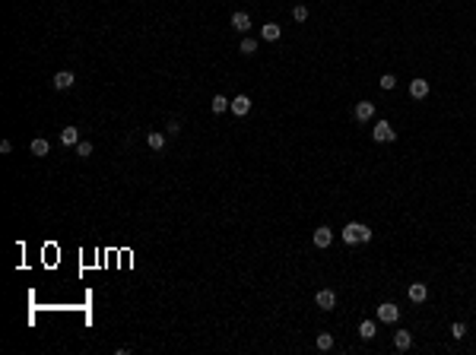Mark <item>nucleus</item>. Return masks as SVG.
Returning <instances> with one entry per match:
<instances>
[{
    "instance_id": "obj_1",
    "label": "nucleus",
    "mask_w": 476,
    "mask_h": 355,
    "mask_svg": "<svg viewBox=\"0 0 476 355\" xmlns=\"http://www.w3.org/2000/svg\"><path fill=\"white\" fill-rule=\"evenodd\" d=\"M343 241H346V244H368V241H371V229L365 222H349L343 229Z\"/></svg>"
},
{
    "instance_id": "obj_2",
    "label": "nucleus",
    "mask_w": 476,
    "mask_h": 355,
    "mask_svg": "<svg viewBox=\"0 0 476 355\" xmlns=\"http://www.w3.org/2000/svg\"><path fill=\"white\" fill-rule=\"evenodd\" d=\"M371 136H375V143H391L397 133H394L391 120H378V124H375V130H371Z\"/></svg>"
},
{
    "instance_id": "obj_3",
    "label": "nucleus",
    "mask_w": 476,
    "mask_h": 355,
    "mask_svg": "<svg viewBox=\"0 0 476 355\" xmlns=\"http://www.w3.org/2000/svg\"><path fill=\"white\" fill-rule=\"evenodd\" d=\"M397 317H400V308H397L394 301L378 305V320H384V324H397Z\"/></svg>"
},
{
    "instance_id": "obj_4",
    "label": "nucleus",
    "mask_w": 476,
    "mask_h": 355,
    "mask_svg": "<svg viewBox=\"0 0 476 355\" xmlns=\"http://www.w3.org/2000/svg\"><path fill=\"white\" fill-rule=\"evenodd\" d=\"M315 301H317V308H321V311H333V308H336V295H333L330 289H321V292L315 295Z\"/></svg>"
},
{
    "instance_id": "obj_5",
    "label": "nucleus",
    "mask_w": 476,
    "mask_h": 355,
    "mask_svg": "<svg viewBox=\"0 0 476 355\" xmlns=\"http://www.w3.org/2000/svg\"><path fill=\"white\" fill-rule=\"evenodd\" d=\"M352 115H356V120H359V124H365V120H371V118H375V102H359Z\"/></svg>"
},
{
    "instance_id": "obj_6",
    "label": "nucleus",
    "mask_w": 476,
    "mask_h": 355,
    "mask_svg": "<svg viewBox=\"0 0 476 355\" xmlns=\"http://www.w3.org/2000/svg\"><path fill=\"white\" fill-rule=\"evenodd\" d=\"M229 111H232V115H238V118H245L251 111V99H248V95H235L232 105H229Z\"/></svg>"
},
{
    "instance_id": "obj_7",
    "label": "nucleus",
    "mask_w": 476,
    "mask_h": 355,
    "mask_svg": "<svg viewBox=\"0 0 476 355\" xmlns=\"http://www.w3.org/2000/svg\"><path fill=\"white\" fill-rule=\"evenodd\" d=\"M330 241H333V232L327 229V225L315 229V247H330Z\"/></svg>"
},
{
    "instance_id": "obj_8",
    "label": "nucleus",
    "mask_w": 476,
    "mask_h": 355,
    "mask_svg": "<svg viewBox=\"0 0 476 355\" xmlns=\"http://www.w3.org/2000/svg\"><path fill=\"white\" fill-rule=\"evenodd\" d=\"M73 83H76V76L70 70H57L54 73V89H70Z\"/></svg>"
},
{
    "instance_id": "obj_9",
    "label": "nucleus",
    "mask_w": 476,
    "mask_h": 355,
    "mask_svg": "<svg viewBox=\"0 0 476 355\" xmlns=\"http://www.w3.org/2000/svg\"><path fill=\"white\" fill-rule=\"evenodd\" d=\"M232 29H238V32H248V29H251V16H248L245 10L232 13Z\"/></svg>"
},
{
    "instance_id": "obj_10",
    "label": "nucleus",
    "mask_w": 476,
    "mask_h": 355,
    "mask_svg": "<svg viewBox=\"0 0 476 355\" xmlns=\"http://www.w3.org/2000/svg\"><path fill=\"white\" fill-rule=\"evenodd\" d=\"M410 95H413V99H426V95H429V83L422 80V76H416V80L410 83Z\"/></svg>"
},
{
    "instance_id": "obj_11",
    "label": "nucleus",
    "mask_w": 476,
    "mask_h": 355,
    "mask_svg": "<svg viewBox=\"0 0 476 355\" xmlns=\"http://www.w3.org/2000/svg\"><path fill=\"white\" fill-rule=\"evenodd\" d=\"M29 149H32V155H38V159H45V155L51 152V143H48V140H41V136H35Z\"/></svg>"
},
{
    "instance_id": "obj_12",
    "label": "nucleus",
    "mask_w": 476,
    "mask_h": 355,
    "mask_svg": "<svg viewBox=\"0 0 476 355\" xmlns=\"http://www.w3.org/2000/svg\"><path fill=\"white\" fill-rule=\"evenodd\" d=\"M60 143H64V146H76V143H80V130H76V127H64V130H60Z\"/></svg>"
},
{
    "instance_id": "obj_13",
    "label": "nucleus",
    "mask_w": 476,
    "mask_h": 355,
    "mask_svg": "<svg viewBox=\"0 0 476 355\" xmlns=\"http://www.w3.org/2000/svg\"><path fill=\"white\" fill-rule=\"evenodd\" d=\"M280 35H283V29H280L276 22H267L264 29H261V38H264V41H276Z\"/></svg>"
},
{
    "instance_id": "obj_14",
    "label": "nucleus",
    "mask_w": 476,
    "mask_h": 355,
    "mask_svg": "<svg viewBox=\"0 0 476 355\" xmlns=\"http://www.w3.org/2000/svg\"><path fill=\"white\" fill-rule=\"evenodd\" d=\"M394 346H397L400 352H403V349H410V346H413V336H410V330H397V333H394Z\"/></svg>"
},
{
    "instance_id": "obj_15",
    "label": "nucleus",
    "mask_w": 476,
    "mask_h": 355,
    "mask_svg": "<svg viewBox=\"0 0 476 355\" xmlns=\"http://www.w3.org/2000/svg\"><path fill=\"white\" fill-rule=\"evenodd\" d=\"M229 105H232V99H226V95H213V102H210L213 115H222V111H229Z\"/></svg>"
},
{
    "instance_id": "obj_16",
    "label": "nucleus",
    "mask_w": 476,
    "mask_h": 355,
    "mask_svg": "<svg viewBox=\"0 0 476 355\" xmlns=\"http://www.w3.org/2000/svg\"><path fill=\"white\" fill-rule=\"evenodd\" d=\"M146 146H150V149H156V152H159L162 146H165V133H159V130L146 133Z\"/></svg>"
},
{
    "instance_id": "obj_17",
    "label": "nucleus",
    "mask_w": 476,
    "mask_h": 355,
    "mask_svg": "<svg viewBox=\"0 0 476 355\" xmlns=\"http://www.w3.org/2000/svg\"><path fill=\"white\" fill-rule=\"evenodd\" d=\"M426 298H429V289L422 282H413L410 285V301H426Z\"/></svg>"
},
{
    "instance_id": "obj_18",
    "label": "nucleus",
    "mask_w": 476,
    "mask_h": 355,
    "mask_svg": "<svg viewBox=\"0 0 476 355\" xmlns=\"http://www.w3.org/2000/svg\"><path fill=\"white\" fill-rule=\"evenodd\" d=\"M375 333H378V330H375V324H371V320H362V324H359V336H362V340H371Z\"/></svg>"
},
{
    "instance_id": "obj_19",
    "label": "nucleus",
    "mask_w": 476,
    "mask_h": 355,
    "mask_svg": "<svg viewBox=\"0 0 476 355\" xmlns=\"http://www.w3.org/2000/svg\"><path fill=\"white\" fill-rule=\"evenodd\" d=\"M73 149H76V155H80V159H89V155H92V143H89V140H80Z\"/></svg>"
},
{
    "instance_id": "obj_20",
    "label": "nucleus",
    "mask_w": 476,
    "mask_h": 355,
    "mask_svg": "<svg viewBox=\"0 0 476 355\" xmlns=\"http://www.w3.org/2000/svg\"><path fill=\"white\" fill-rule=\"evenodd\" d=\"M315 343H317V349H321V352H327V349H333V336H330V333H321V336H317Z\"/></svg>"
},
{
    "instance_id": "obj_21",
    "label": "nucleus",
    "mask_w": 476,
    "mask_h": 355,
    "mask_svg": "<svg viewBox=\"0 0 476 355\" xmlns=\"http://www.w3.org/2000/svg\"><path fill=\"white\" fill-rule=\"evenodd\" d=\"M238 51H241V54H248V57H251V54H254V51H257V41H254V38H245V41H241V45H238Z\"/></svg>"
},
{
    "instance_id": "obj_22",
    "label": "nucleus",
    "mask_w": 476,
    "mask_h": 355,
    "mask_svg": "<svg viewBox=\"0 0 476 355\" xmlns=\"http://www.w3.org/2000/svg\"><path fill=\"white\" fill-rule=\"evenodd\" d=\"M451 336H454V340H464V336H467V327L461 324V320H457V324H451Z\"/></svg>"
},
{
    "instance_id": "obj_23",
    "label": "nucleus",
    "mask_w": 476,
    "mask_h": 355,
    "mask_svg": "<svg viewBox=\"0 0 476 355\" xmlns=\"http://www.w3.org/2000/svg\"><path fill=\"white\" fill-rule=\"evenodd\" d=\"M394 86H397V76H394V73H384V76H381V89H394Z\"/></svg>"
},
{
    "instance_id": "obj_24",
    "label": "nucleus",
    "mask_w": 476,
    "mask_h": 355,
    "mask_svg": "<svg viewBox=\"0 0 476 355\" xmlns=\"http://www.w3.org/2000/svg\"><path fill=\"white\" fill-rule=\"evenodd\" d=\"M292 19H296V22H305V19H308V10H305V6L299 3L296 10H292Z\"/></svg>"
},
{
    "instance_id": "obj_25",
    "label": "nucleus",
    "mask_w": 476,
    "mask_h": 355,
    "mask_svg": "<svg viewBox=\"0 0 476 355\" xmlns=\"http://www.w3.org/2000/svg\"><path fill=\"white\" fill-rule=\"evenodd\" d=\"M0 152H3V155H10V152H13V143H10V140H3V143H0Z\"/></svg>"
},
{
    "instance_id": "obj_26",
    "label": "nucleus",
    "mask_w": 476,
    "mask_h": 355,
    "mask_svg": "<svg viewBox=\"0 0 476 355\" xmlns=\"http://www.w3.org/2000/svg\"><path fill=\"white\" fill-rule=\"evenodd\" d=\"M178 130H181V124H178V120H168V133H171V136H175Z\"/></svg>"
}]
</instances>
